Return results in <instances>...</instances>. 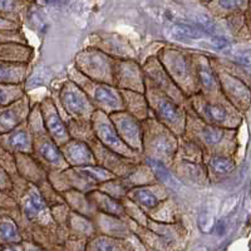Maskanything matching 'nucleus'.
Segmentation results:
<instances>
[{"label": "nucleus", "instance_id": "473e14b6", "mask_svg": "<svg viewBox=\"0 0 251 251\" xmlns=\"http://www.w3.org/2000/svg\"><path fill=\"white\" fill-rule=\"evenodd\" d=\"M97 249H100V250H116L117 245L111 244L108 240H100V243L97 244Z\"/></svg>", "mask_w": 251, "mask_h": 251}, {"label": "nucleus", "instance_id": "7ed1b4c3", "mask_svg": "<svg viewBox=\"0 0 251 251\" xmlns=\"http://www.w3.org/2000/svg\"><path fill=\"white\" fill-rule=\"evenodd\" d=\"M22 112L17 106H9L0 112V134H5L15 129L20 122Z\"/></svg>", "mask_w": 251, "mask_h": 251}, {"label": "nucleus", "instance_id": "9d476101", "mask_svg": "<svg viewBox=\"0 0 251 251\" xmlns=\"http://www.w3.org/2000/svg\"><path fill=\"white\" fill-rule=\"evenodd\" d=\"M147 161H149L150 167H151L152 171L154 172V175H156L158 180L162 181L163 183H166V185L170 186V187L177 188L178 183H177V181L175 180L174 176H172V175L165 169V166H163L162 163H160L156 160H151V158Z\"/></svg>", "mask_w": 251, "mask_h": 251}, {"label": "nucleus", "instance_id": "b1692460", "mask_svg": "<svg viewBox=\"0 0 251 251\" xmlns=\"http://www.w3.org/2000/svg\"><path fill=\"white\" fill-rule=\"evenodd\" d=\"M19 0H0V15L17 12Z\"/></svg>", "mask_w": 251, "mask_h": 251}, {"label": "nucleus", "instance_id": "c756f323", "mask_svg": "<svg viewBox=\"0 0 251 251\" xmlns=\"http://www.w3.org/2000/svg\"><path fill=\"white\" fill-rule=\"evenodd\" d=\"M156 147L160 150L161 152H166V153H167V152H170V150H171L172 145H171V142H169V140H167V138L161 137V138H158V141L156 142Z\"/></svg>", "mask_w": 251, "mask_h": 251}, {"label": "nucleus", "instance_id": "c85d7f7f", "mask_svg": "<svg viewBox=\"0 0 251 251\" xmlns=\"http://www.w3.org/2000/svg\"><path fill=\"white\" fill-rule=\"evenodd\" d=\"M199 23H200L201 28H202L203 30L215 31V29H216L214 22H212V20L207 17H201L200 19H199Z\"/></svg>", "mask_w": 251, "mask_h": 251}, {"label": "nucleus", "instance_id": "0eeeda50", "mask_svg": "<svg viewBox=\"0 0 251 251\" xmlns=\"http://www.w3.org/2000/svg\"><path fill=\"white\" fill-rule=\"evenodd\" d=\"M14 131V129H13ZM9 147L18 152H29L30 151V140L24 129H17L9 136L8 140Z\"/></svg>", "mask_w": 251, "mask_h": 251}, {"label": "nucleus", "instance_id": "dca6fc26", "mask_svg": "<svg viewBox=\"0 0 251 251\" xmlns=\"http://www.w3.org/2000/svg\"><path fill=\"white\" fill-rule=\"evenodd\" d=\"M40 153L50 163H59L62 161V154H60V152L50 142H46L40 146Z\"/></svg>", "mask_w": 251, "mask_h": 251}, {"label": "nucleus", "instance_id": "412c9836", "mask_svg": "<svg viewBox=\"0 0 251 251\" xmlns=\"http://www.w3.org/2000/svg\"><path fill=\"white\" fill-rule=\"evenodd\" d=\"M199 75H200V80L203 84V87L207 89H212L215 87V78L212 75L211 71L205 67L203 64H201L200 68H199Z\"/></svg>", "mask_w": 251, "mask_h": 251}, {"label": "nucleus", "instance_id": "72a5a7b5", "mask_svg": "<svg viewBox=\"0 0 251 251\" xmlns=\"http://www.w3.org/2000/svg\"><path fill=\"white\" fill-rule=\"evenodd\" d=\"M177 62L175 63V69L176 72H178L180 75H182L183 72L186 71V64H185V59L183 58H177Z\"/></svg>", "mask_w": 251, "mask_h": 251}, {"label": "nucleus", "instance_id": "f257e3e1", "mask_svg": "<svg viewBox=\"0 0 251 251\" xmlns=\"http://www.w3.org/2000/svg\"><path fill=\"white\" fill-rule=\"evenodd\" d=\"M22 207H23L25 216L33 220L46 210V203H44L43 197L40 196L39 192L35 191V190H30L23 199Z\"/></svg>", "mask_w": 251, "mask_h": 251}, {"label": "nucleus", "instance_id": "39448f33", "mask_svg": "<svg viewBox=\"0 0 251 251\" xmlns=\"http://www.w3.org/2000/svg\"><path fill=\"white\" fill-rule=\"evenodd\" d=\"M23 75V67L12 62L0 60V83H18Z\"/></svg>", "mask_w": 251, "mask_h": 251}, {"label": "nucleus", "instance_id": "5701e85b", "mask_svg": "<svg viewBox=\"0 0 251 251\" xmlns=\"http://www.w3.org/2000/svg\"><path fill=\"white\" fill-rule=\"evenodd\" d=\"M102 208L106 212H109V214H113V215H120L122 214L123 208L117 201L112 200L109 197H104L102 200Z\"/></svg>", "mask_w": 251, "mask_h": 251}, {"label": "nucleus", "instance_id": "f3484780", "mask_svg": "<svg viewBox=\"0 0 251 251\" xmlns=\"http://www.w3.org/2000/svg\"><path fill=\"white\" fill-rule=\"evenodd\" d=\"M17 98V92L12 84L0 83V107H5Z\"/></svg>", "mask_w": 251, "mask_h": 251}, {"label": "nucleus", "instance_id": "7c9ffc66", "mask_svg": "<svg viewBox=\"0 0 251 251\" xmlns=\"http://www.w3.org/2000/svg\"><path fill=\"white\" fill-rule=\"evenodd\" d=\"M15 23L13 20L5 19V18L0 17V30H14Z\"/></svg>", "mask_w": 251, "mask_h": 251}, {"label": "nucleus", "instance_id": "2eb2a0df", "mask_svg": "<svg viewBox=\"0 0 251 251\" xmlns=\"http://www.w3.org/2000/svg\"><path fill=\"white\" fill-rule=\"evenodd\" d=\"M134 200H137L141 205H143L145 207H154V206L158 203L157 197L154 196L152 192H150L149 190H145V188H138L133 192Z\"/></svg>", "mask_w": 251, "mask_h": 251}, {"label": "nucleus", "instance_id": "4468645a", "mask_svg": "<svg viewBox=\"0 0 251 251\" xmlns=\"http://www.w3.org/2000/svg\"><path fill=\"white\" fill-rule=\"evenodd\" d=\"M160 114L165 118L166 121L170 122H175L178 118V108L175 103H172L169 100H163L160 102Z\"/></svg>", "mask_w": 251, "mask_h": 251}, {"label": "nucleus", "instance_id": "bb28decb", "mask_svg": "<svg viewBox=\"0 0 251 251\" xmlns=\"http://www.w3.org/2000/svg\"><path fill=\"white\" fill-rule=\"evenodd\" d=\"M10 188V178L3 167H0V191H5Z\"/></svg>", "mask_w": 251, "mask_h": 251}, {"label": "nucleus", "instance_id": "6e6552de", "mask_svg": "<svg viewBox=\"0 0 251 251\" xmlns=\"http://www.w3.org/2000/svg\"><path fill=\"white\" fill-rule=\"evenodd\" d=\"M120 127L122 133L125 134L126 140L128 138V141L131 143H136L140 138V127H138V123L133 120L132 117H122L120 120Z\"/></svg>", "mask_w": 251, "mask_h": 251}, {"label": "nucleus", "instance_id": "cd10ccee", "mask_svg": "<svg viewBox=\"0 0 251 251\" xmlns=\"http://www.w3.org/2000/svg\"><path fill=\"white\" fill-rule=\"evenodd\" d=\"M243 4V0H219V5L224 9H236Z\"/></svg>", "mask_w": 251, "mask_h": 251}, {"label": "nucleus", "instance_id": "4be33fe9", "mask_svg": "<svg viewBox=\"0 0 251 251\" xmlns=\"http://www.w3.org/2000/svg\"><path fill=\"white\" fill-rule=\"evenodd\" d=\"M223 137H224L223 129L210 127V128H206L205 131H203V138H205L206 142L210 143V145L219 143L220 141L223 140Z\"/></svg>", "mask_w": 251, "mask_h": 251}, {"label": "nucleus", "instance_id": "9b49d317", "mask_svg": "<svg viewBox=\"0 0 251 251\" xmlns=\"http://www.w3.org/2000/svg\"><path fill=\"white\" fill-rule=\"evenodd\" d=\"M172 34L178 39H197V38L202 37L203 33L202 30L194 28V26L177 24L172 28Z\"/></svg>", "mask_w": 251, "mask_h": 251}, {"label": "nucleus", "instance_id": "f03ea898", "mask_svg": "<svg viewBox=\"0 0 251 251\" xmlns=\"http://www.w3.org/2000/svg\"><path fill=\"white\" fill-rule=\"evenodd\" d=\"M22 236L17 224L8 216H0V248L8 244L20 243Z\"/></svg>", "mask_w": 251, "mask_h": 251}, {"label": "nucleus", "instance_id": "393cba45", "mask_svg": "<svg viewBox=\"0 0 251 251\" xmlns=\"http://www.w3.org/2000/svg\"><path fill=\"white\" fill-rule=\"evenodd\" d=\"M214 219H212V216H210V215L203 214L202 216L200 217V226L205 232L211 231L212 227H214Z\"/></svg>", "mask_w": 251, "mask_h": 251}, {"label": "nucleus", "instance_id": "423d86ee", "mask_svg": "<svg viewBox=\"0 0 251 251\" xmlns=\"http://www.w3.org/2000/svg\"><path fill=\"white\" fill-rule=\"evenodd\" d=\"M68 152L72 161H75L78 165H86V163H89L93 161V156H92L91 151H89V149L84 145V143H72V145L69 146Z\"/></svg>", "mask_w": 251, "mask_h": 251}, {"label": "nucleus", "instance_id": "aec40b11", "mask_svg": "<svg viewBox=\"0 0 251 251\" xmlns=\"http://www.w3.org/2000/svg\"><path fill=\"white\" fill-rule=\"evenodd\" d=\"M205 113L207 114V117L215 122H223L226 120V111L223 107L214 106V104H207L205 107Z\"/></svg>", "mask_w": 251, "mask_h": 251}, {"label": "nucleus", "instance_id": "20e7f679", "mask_svg": "<svg viewBox=\"0 0 251 251\" xmlns=\"http://www.w3.org/2000/svg\"><path fill=\"white\" fill-rule=\"evenodd\" d=\"M62 100L63 104L68 109L69 113L80 114L86 111V100H84V97H83L79 92L75 91V89L68 88L66 91H63Z\"/></svg>", "mask_w": 251, "mask_h": 251}, {"label": "nucleus", "instance_id": "a211bd4d", "mask_svg": "<svg viewBox=\"0 0 251 251\" xmlns=\"http://www.w3.org/2000/svg\"><path fill=\"white\" fill-rule=\"evenodd\" d=\"M80 172L96 181H107L112 177L109 172L103 169H98V167H84V169L80 170Z\"/></svg>", "mask_w": 251, "mask_h": 251}, {"label": "nucleus", "instance_id": "1a4fd4ad", "mask_svg": "<svg viewBox=\"0 0 251 251\" xmlns=\"http://www.w3.org/2000/svg\"><path fill=\"white\" fill-rule=\"evenodd\" d=\"M46 122L47 126H48V129L51 134H53V137L54 138H64L67 136V129L63 125V122L60 121L59 116L55 113L54 111L51 112H47L46 116Z\"/></svg>", "mask_w": 251, "mask_h": 251}, {"label": "nucleus", "instance_id": "2f4dec72", "mask_svg": "<svg viewBox=\"0 0 251 251\" xmlns=\"http://www.w3.org/2000/svg\"><path fill=\"white\" fill-rule=\"evenodd\" d=\"M211 43L214 44L216 48L219 49H223V48H226V47L230 46V43H228V40L225 39V38L223 37H212L211 38Z\"/></svg>", "mask_w": 251, "mask_h": 251}, {"label": "nucleus", "instance_id": "f8f14e48", "mask_svg": "<svg viewBox=\"0 0 251 251\" xmlns=\"http://www.w3.org/2000/svg\"><path fill=\"white\" fill-rule=\"evenodd\" d=\"M100 136L103 140V142L106 143L107 146H109L111 149L118 150L121 147L120 138L117 137L116 132L113 131L109 125H102L100 128Z\"/></svg>", "mask_w": 251, "mask_h": 251}, {"label": "nucleus", "instance_id": "6ab92c4d", "mask_svg": "<svg viewBox=\"0 0 251 251\" xmlns=\"http://www.w3.org/2000/svg\"><path fill=\"white\" fill-rule=\"evenodd\" d=\"M211 163L215 171L219 172V174H230L234 170V163L231 162V160L225 158V157H216L212 160Z\"/></svg>", "mask_w": 251, "mask_h": 251}, {"label": "nucleus", "instance_id": "ddd939ff", "mask_svg": "<svg viewBox=\"0 0 251 251\" xmlns=\"http://www.w3.org/2000/svg\"><path fill=\"white\" fill-rule=\"evenodd\" d=\"M94 96H96V100H100V103H104L107 106L114 107L118 104L117 94L107 87H97V89L94 92Z\"/></svg>", "mask_w": 251, "mask_h": 251}, {"label": "nucleus", "instance_id": "a878e982", "mask_svg": "<svg viewBox=\"0 0 251 251\" xmlns=\"http://www.w3.org/2000/svg\"><path fill=\"white\" fill-rule=\"evenodd\" d=\"M235 59L243 66H251V50L240 51L235 55Z\"/></svg>", "mask_w": 251, "mask_h": 251}]
</instances>
